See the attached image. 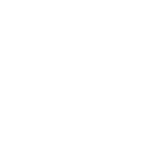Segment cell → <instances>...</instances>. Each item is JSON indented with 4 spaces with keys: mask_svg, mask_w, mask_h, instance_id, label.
Instances as JSON below:
<instances>
[]
</instances>
